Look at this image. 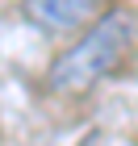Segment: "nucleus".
I'll list each match as a JSON object with an SVG mask.
<instances>
[{
	"mask_svg": "<svg viewBox=\"0 0 138 146\" xmlns=\"http://www.w3.org/2000/svg\"><path fill=\"white\" fill-rule=\"evenodd\" d=\"M130 38H134V17L126 9L96 17V25L88 34L50 63V84L59 92H84L92 84H101L130 50Z\"/></svg>",
	"mask_w": 138,
	"mask_h": 146,
	"instance_id": "1",
	"label": "nucleus"
},
{
	"mask_svg": "<svg viewBox=\"0 0 138 146\" xmlns=\"http://www.w3.org/2000/svg\"><path fill=\"white\" fill-rule=\"evenodd\" d=\"M101 13V0H25V17L46 34H75Z\"/></svg>",
	"mask_w": 138,
	"mask_h": 146,
	"instance_id": "2",
	"label": "nucleus"
}]
</instances>
